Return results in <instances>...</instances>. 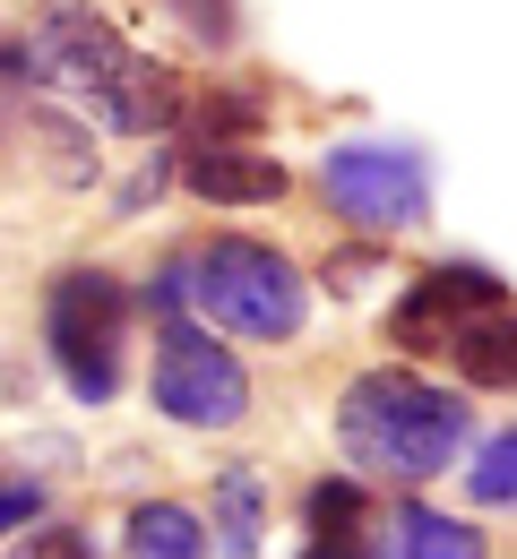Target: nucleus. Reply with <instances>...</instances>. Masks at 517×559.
Returning a JSON list of instances; mask_svg holds the SVG:
<instances>
[{"label":"nucleus","instance_id":"obj_19","mask_svg":"<svg viewBox=\"0 0 517 559\" xmlns=\"http://www.w3.org/2000/svg\"><path fill=\"white\" fill-rule=\"evenodd\" d=\"M35 516H44V490H0V543H9V534H17V525H35Z\"/></svg>","mask_w":517,"mask_h":559},{"label":"nucleus","instance_id":"obj_17","mask_svg":"<svg viewBox=\"0 0 517 559\" xmlns=\"http://www.w3.org/2000/svg\"><path fill=\"white\" fill-rule=\"evenodd\" d=\"M371 276H379V241H371V233L319 267V284H328V293H345V301H354V293H371Z\"/></svg>","mask_w":517,"mask_h":559},{"label":"nucleus","instance_id":"obj_12","mask_svg":"<svg viewBox=\"0 0 517 559\" xmlns=\"http://www.w3.org/2000/svg\"><path fill=\"white\" fill-rule=\"evenodd\" d=\"M121 551L130 559H208V516L181 499H139L121 516Z\"/></svg>","mask_w":517,"mask_h":559},{"label":"nucleus","instance_id":"obj_3","mask_svg":"<svg viewBox=\"0 0 517 559\" xmlns=\"http://www.w3.org/2000/svg\"><path fill=\"white\" fill-rule=\"evenodd\" d=\"M121 328H130V293L104 267H70L44 293V345L52 370L78 405H113L121 396Z\"/></svg>","mask_w":517,"mask_h":559},{"label":"nucleus","instance_id":"obj_11","mask_svg":"<svg viewBox=\"0 0 517 559\" xmlns=\"http://www.w3.org/2000/svg\"><path fill=\"white\" fill-rule=\"evenodd\" d=\"M448 361L466 388H492V396H517V301H492L474 310L457 336H448Z\"/></svg>","mask_w":517,"mask_h":559},{"label":"nucleus","instance_id":"obj_8","mask_svg":"<svg viewBox=\"0 0 517 559\" xmlns=\"http://www.w3.org/2000/svg\"><path fill=\"white\" fill-rule=\"evenodd\" d=\"M181 190L190 199H208V207H277L285 190H294V173L277 164V155H259V146H181Z\"/></svg>","mask_w":517,"mask_h":559},{"label":"nucleus","instance_id":"obj_14","mask_svg":"<svg viewBox=\"0 0 517 559\" xmlns=\"http://www.w3.org/2000/svg\"><path fill=\"white\" fill-rule=\"evenodd\" d=\"M466 499H474V508H517V430H501V439H483V448H474Z\"/></svg>","mask_w":517,"mask_h":559},{"label":"nucleus","instance_id":"obj_15","mask_svg":"<svg viewBox=\"0 0 517 559\" xmlns=\"http://www.w3.org/2000/svg\"><path fill=\"white\" fill-rule=\"evenodd\" d=\"M250 130H259V104L224 86V95H208V104H199V130H190V139H208V146H242Z\"/></svg>","mask_w":517,"mask_h":559},{"label":"nucleus","instance_id":"obj_9","mask_svg":"<svg viewBox=\"0 0 517 559\" xmlns=\"http://www.w3.org/2000/svg\"><path fill=\"white\" fill-rule=\"evenodd\" d=\"M363 559H492L483 525L448 516V508H423V499H397L388 516H371V551Z\"/></svg>","mask_w":517,"mask_h":559},{"label":"nucleus","instance_id":"obj_5","mask_svg":"<svg viewBox=\"0 0 517 559\" xmlns=\"http://www.w3.org/2000/svg\"><path fill=\"white\" fill-rule=\"evenodd\" d=\"M148 388H155V414H173L181 430H233V421H250V370H242V353H224L190 319H164Z\"/></svg>","mask_w":517,"mask_h":559},{"label":"nucleus","instance_id":"obj_6","mask_svg":"<svg viewBox=\"0 0 517 559\" xmlns=\"http://www.w3.org/2000/svg\"><path fill=\"white\" fill-rule=\"evenodd\" d=\"M130 44H121V26L104 17V9H78V0H52V9H35V26H26V78H44V86H61L78 104H113L121 95V78H130Z\"/></svg>","mask_w":517,"mask_h":559},{"label":"nucleus","instance_id":"obj_2","mask_svg":"<svg viewBox=\"0 0 517 559\" xmlns=\"http://www.w3.org/2000/svg\"><path fill=\"white\" fill-rule=\"evenodd\" d=\"M190 301L208 310V328L242 336V345H285L302 319H310V284L277 241H250V233H208L190 259H181Z\"/></svg>","mask_w":517,"mask_h":559},{"label":"nucleus","instance_id":"obj_16","mask_svg":"<svg viewBox=\"0 0 517 559\" xmlns=\"http://www.w3.org/2000/svg\"><path fill=\"white\" fill-rule=\"evenodd\" d=\"M164 9H173V17L208 44V52H224V44L242 35V9H233V0H164Z\"/></svg>","mask_w":517,"mask_h":559},{"label":"nucleus","instance_id":"obj_1","mask_svg":"<svg viewBox=\"0 0 517 559\" xmlns=\"http://www.w3.org/2000/svg\"><path fill=\"white\" fill-rule=\"evenodd\" d=\"M337 439L379 483H432V474H448V456H466L474 421L423 370H363L337 396Z\"/></svg>","mask_w":517,"mask_h":559},{"label":"nucleus","instance_id":"obj_10","mask_svg":"<svg viewBox=\"0 0 517 559\" xmlns=\"http://www.w3.org/2000/svg\"><path fill=\"white\" fill-rule=\"evenodd\" d=\"M371 490L354 474H328L302 499V559H363L371 551Z\"/></svg>","mask_w":517,"mask_h":559},{"label":"nucleus","instance_id":"obj_4","mask_svg":"<svg viewBox=\"0 0 517 559\" xmlns=\"http://www.w3.org/2000/svg\"><path fill=\"white\" fill-rule=\"evenodd\" d=\"M319 190L371 241H397L432 215V155L406 139H345L319 155Z\"/></svg>","mask_w":517,"mask_h":559},{"label":"nucleus","instance_id":"obj_20","mask_svg":"<svg viewBox=\"0 0 517 559\" xmlns=\"http://www.w3.org/2000/svg\"><path fill=\"white\" fill-rule=\"evenodd\" d=\"M148 301H155V310H164V319H173V310H181V301H190V284H181V259H164V267H155V284H148Z\"/></svg>","mask_w":517,"mask_h":559},{"label":"nucleus","instance_id":"obj_7","mask_svg":"<svg viewBox=\"0 0 517 559\" xmlns=\"http://www.w3.org/2000/svg\"><path fill=\"white\" fill-rule=\"evenodd\" d=\"M492 301H509V284L492 276V267H474V259H448L432 276H414V293L388 310V336L406 353H448V336H457L474 310H492Z\"/></svg>","mask_w":517,"mask_h":559},{"label":"nucleus","instance_id":"obj_13","mask_svg":"<svg viewBox=\"0 0 517 559\" xmlns=\"http://www.w3.org/2000/svg\"><path fill=\"white\" fill-rule=\"evenodd\" d=\"M259 543H268V483L250 465H233V474H216V543H208V559H259Z\"/></svg>","mask_w":517,"mask_h":559},{"label":"nucleus","instance_id":"obj_18","mask_svg":"<svg viewBox=\"0 0 517 559\" xmlns=\"http://www.w3.org/2000/svg\"><path fill=\"white\" fill-rule=\"evenodd\" d=\"M9 559H95V543H86L78 525H44V534H26Z\"/></svg>","mask_w":517,"mask_h":559}]
</instances>
